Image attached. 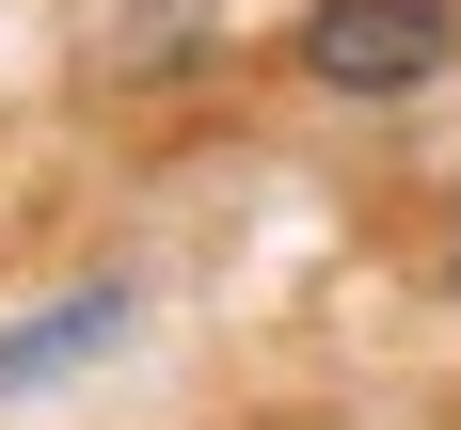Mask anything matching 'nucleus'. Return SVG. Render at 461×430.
I'll return each mask as SVG.
<instances>
[{
    "mask_svg": "<svg viewBox=\"0 0 461 430\" xmlns=\"http://www.w3.org/2000/svg\"><path fill=\"white\" fill-rule=\"evenodd\" d=\"M128 334V287H80V303H48L32 334H0V398H32V382H64V367H95Z\"/></svg>",
    "mask_w": 461,
    "mask_h": 430,
    "instance_id": "2",
    "label": "nucleus"
},
{
    "mask_svg": "<svg viewBox=\"0 0 461 430\" xmlns=\"http://www.w3.org/2000/svg\"><path fill=\"white\" fill-rule=\"evenodd\" d=\"M461 64V0H319V16H303V80L319 96H429Z\"/></svg>",
    "mask_w": 461,
    "mask_h": 430,
    "instance_id": "1",
    "label": "nucleus"
}]
</instances>
